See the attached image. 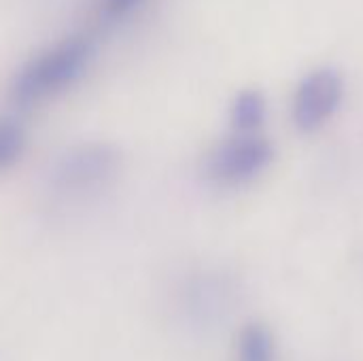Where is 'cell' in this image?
<instances>
[{"label": "cell", "instance_id": "cell-5", "mask_svg": "<svg viewBox=\"0 0 363 361\" xmlns=\"http://www.w3.org/2000/svg\"><path fill=\"white\" fill-rule=\"evenodd\" d=\"M268 104L262 91L242 89L236 94L230 106V123L234 134H259L266 123Z\"/></svg>", "mask_w": 363, "mask_h": 361}, {"label": "cell", "instance_id": "cell-6", "mask_svg": "<svg viewBox=\"0 0 363 361\" xmlns=\"http://www.w3.org/2000/svg\"><path fill=\"white\" fill-rule=\"evenodd\" d=\"M234 361H279L277 338L264 323H247L234 347Z\"/></svg>", "mask_w": 363, "mask_h": 361}, {"label": "cell", "instance_id": "cell-1", "mask_svg": "<svg viewBox=\"0 0 363 361\" xmlns=\"http://www.w3.org/2000/svg\"><path fill=\"white\" fill-rule=\"evenodd\" d=\"M98 40L91 32H70L38 53L15 72L11 96L19 106H34L72 87L91 66Z\"/></svg>", "mask_w": 363, "mask_h": 361}, {"label": "cell", "instance_id": "cell-7", "mask_svg": "<svg viewBox=\"0 0 363 361\" xmlns=\"http://www.w3.org/2000/svg\"><path fill=\"white\" fill-rule=\"evenodd\" d=\"M26 136L19 121L13 117H0V170H9L23 153Z\"/></svg>", "mask_w": 363, "mask_h": 361}, {"label": "cell", "instance_id": "cell-3", "mask_svg": "<svg viewBox=\"0 0 363 361\" xmlns=\"http://www.w3.org/2000/svg\"><path fill=\"white\" fill-rule=\"evenodd\" d=\"M274 162V145L259 134H232L213 147L204 160V177L221 189L255 183Z\"/></svg>", "mask_w": 363, "mask_h": 361}, {"label": "cell", "instance_id": "cell-2", "mask_svg": "<svg viewBox=\"0 0 363 361\" xmlns=\"http://www.w3.org/2000/svg\"><path fill=\"white\" fill-rule=\"evenodd\" d=\"M119 151L106 143H83L64 151L47 174V191L57 204H83L106 191L119 177Z\"/></svg>", "mask_w": 363, "mask_h": 361}, {"label": "cell", "instance_id": "cell-4", "mask_svg": "<svg viewBox=\"0 0 363 361\" xmlns=\"http://www.w3.org/2000/svg\"><path fill=\"white\" fill-rule=\"evenodd\" d=\"M345 100V79L336 68L323 66L308 72L291 100V119L300 132H317L340 109Z\"/></svg>", "mask_w": 363, "mask_h": 361}, {"label": "cell", "instance_id": "cell-8", "mask_svg": "<svg viewBox=\"0 0 363 361\" xmlns=\"http://www.w3.org/2000/svg\"><path fill=\"white\" fill-rule=\"evenodd\" d=\"M145 0H100V15L106 21H117L143 6Z\"/></svg>", "mask_w": 363, "mask_h": 361}]
</instances>
